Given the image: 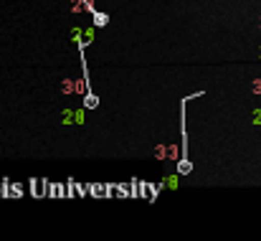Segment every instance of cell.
Segmentation results:
<instances>
[{
    "instance_id": "cell-2",
    "label": "cell",
    "mask_w": 261,
    "mask_h": 241,
    "mask_svg": "<svg viewBox=\"0 0 261 241\" xmlns=\"http://www.w3.org/2000/svg\"><path fill=\"white\" fill-rule=\"evenodd\" d=\"M107 23H109V15H104V13L94 10V26L99 28V26H107Z\"/></svg>"
},
{
    "instance_id": "cell-3",
    "label": "cell",
    "mask_w": 261,
    "mask_h": 241,
    "mask_svg": "<svg viewBox=\"0 0 261 241\" xmlns=\"http://www.w3.org/2000/svg\"><path fill=\"white\" fill-rule=\"evenodd\" d=\"M96 104H99V99H96L94 94H87V99H84V107H87V109H94Z\"/></svg>"
},
{
    "instance_id": "cell-1",
    "label": "cell",
    "mask_w": 261,
    "mask_h": 241,
    "mask_svg": "<svg viewBox=\"0 0 261 241\" xmlns=\"http://www.w3.org/2000/svg\"><path fill=\"white\" fill-rule=\"evenodd\" d=\"M190 170H193V165H190V160H188V158L182 155V158L177 160V173H180V175H188Z\"/></svg>"
},
{
    "instance_id": "cell-4",
    "label": "cell",
    "mask_w": 261,
    "mask_h": 241,
    "mask_svg": "<svg viewBox=\"0 0 261 241\" xmlns=\"http://www.w3.org/2000/svg\"><path fill=\"white\" fill-rule=\"evenodd\" d=\"M0 196H3V185H0Z\"/></svg>"
}]
</instances>
